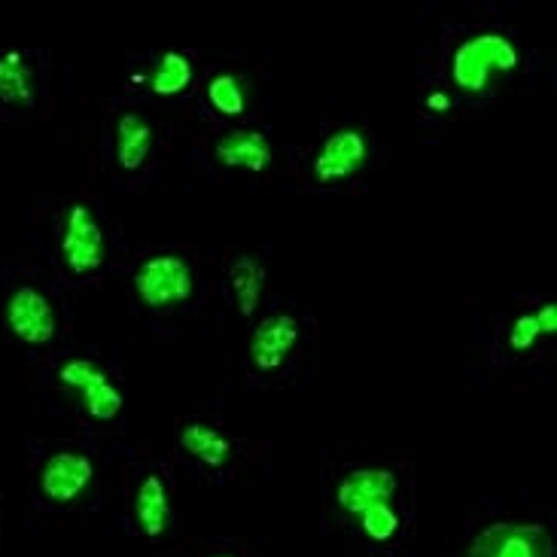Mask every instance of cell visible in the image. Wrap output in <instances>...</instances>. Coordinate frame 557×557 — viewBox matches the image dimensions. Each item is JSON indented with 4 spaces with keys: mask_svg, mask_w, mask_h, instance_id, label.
<instances>
[{
    "mask_svg": "<svg viewBox=\"0 0 557 557\" xmlns=\"http://www.w3.org/2000/svg\"><path fill=\"white\" fill-rule=\"evenodd\" d=\"M396 475L384 467H362L347 472L335 499L372 543H391L399 530V515L393 509Z\"/></svg>",
    "mask_w": 557,
    "mask_h": 557,
    "instance_id": "cell-1",
    "label": "cell"
},
{
    "mask_svg": "<svg viewBox=\"0 0 557 557\" xmlns=\"http://www.w3.org/2000/svg\"><path fill=\"white\" fill-rule=\"evenodd\" d=\"M518 46L499 34V30H482L457 46L451 61L454 86L467 95H482L497 74H509L518 67Z\"/></svg>",
    "mask_w": 557,
    "mask_h": 557,
    "instance_id": "cell-2",
    "label": "cell"
},
{
    "mask_svg": "<svg viewBox=\"0 0 557 557\" xmlns=\"http://www.w3.org/2000/svg\"><path fill=\"white\" fill-rule=\"evenodd\" d=\"M137 299L152 311L174 308L193 296V265L177 253H159L140 262L135 274Z\"/></svg>",
    "mask_w": 557,
    "mask_h": 557,
    "instance_id": "cell-3",
    "label": "cell"
},
{
    "mask_svg": "<svg viewBox=\"0 0 557 557\" xmlns=\"http://www.w3.org/2000/svg\"><path fill=\"white\" fill-rule=\"evenodd\" d=\"M552 552L555 543L543 524L497 521L472 540L467 557H552Z\"/></svg>",
    "mask_w": 557,
    "mask_h": 557,
    "instance_id": "cell-4",
    "label": "cell"
},
{
    "mask_svg": "<svg viewBox=\"0 0 557 557\" xmlns=\"http://www.w3.org/2000/svg\"><path fill=\"white\" fill-rule=\"evenodd\" d=\"M104 232L86 205H71L61 232V257L74 274H91L104 265Z\"/></svg>",
    "mask_w": 557,
    "mask_h": 557,
    "instance_id": "cell-5",
    "label": "cell"
},
{
    "mask_svg": "<svg viewBox=\"0 0 557 557\" xmlns=\"http://www.w3.org/2000/svg\"><path fill=\"white\" fill-rule=\"evenodd\" d=\"M59 381L64 387L79 393L86 414L95 421H113L122 408V393L110 384L107 372L91 360H67L59 369Z\"/></svg>",
    "mask_w": 557,
    "mask_h": 557,
    "instance_id": "cell-6",
    "label": "cell"
},
{
    "mask_svg": "<svg viewBox=\"0 0 557 557\" xmlns=\"http://www.w3.org/2000/svg\"><path fill=\"white\" fill-rule=\"evenodd\" d=\"M7 326L25 345H49L55 338V311L37 286H18L7 299Z\"/></svg>",
    "mask_w": 557,
    "mask_h": 557,
    "instance_id": "cell-7",
    "label": "cell"
},
{
    "mask_svg": "<svg viewBox=\"0 0 557 557\" xmlns=\"http://www.w3.org/2000/svg\"><path fill=\"white\" fill-rule=\"evenodd\" d=\"M369 159V140L360 128H342L323 140V147L314 156V177L323 186L342 183L354 174H360Z\"/></svg>",
    "mask_w": 557,
    "mask_h": 557,
    "instance_id": "cell-8",
    "label": "cell"
},
{
    "mask_svg": "<svg viewBox=\"0 0 557 557\" xmlns=\"http://www.w3.org/2000/svg\"><path fill=\"white\" fill-rule=\"evenodd\" d=\"M95 479V467L86 454L59 451L52 454L40 472V491L52 503H74L76 497L86 494V487Z\"/></svg>",
    "mask_w": 557,
    "mask_h": 557,
    "instance_id": "cell-9",
    "label": "cell"
},
{
    "mask_svg": "<svg viewBox=\"0 0 557 557\" xmlns=\"http://www.w3.org/2000/svg\"><path fill=\"white\" fill-rule=\"evenodd\" d=\"M299 342V323L289 314H272L250 335V360L259 372H277Z\"/></svg>",
    "mask_w": 557,
    "mask_h": 557,
    "instance_id": "cell-10",
    "label": "cell"
},
{
    "mask_svg": "<svg viewBox=\"0 0 557 557\" xmlns=\"http://www.w3.org/2000/svg\"><path fill=\"white\" fill-rule=\"evenodd\" d=\"M216 162L226 168H244V171H265L272 162V144L262 132L250 128H235L216 140Z\"/></svg>",
    "mask_w": 557,
    "mask_h": 557,
    "instance_id": "cell-11",
    "label": "cell"
},
{
    "mask_svg": "<svg viewBox=\"0 0 557 557\" xmlns=\"http://www.w3.org/2000/svg\"><path fill=\"white\" fill-rule=\"evenodd\" d=\"M135 518L137 528L144 536H162L171 524V503H168V487L159 475H147L135 497Z\"/></svg>",
    "mask_w": 557,
    "mask_h": 557,
    "instance_id": "cell-12",
    "label": "cell"
},
{
    "mask_svg": "<svg viewBox=\"0 0 557 557\" xmlns=\"http://www.w3.org/2000/svg\"><path fill=\"white\" fill-rule=\"evenodd\" d=\"M152 150V125L137 113H122L116 122V162L125 171H137Z\"/></svg>",
    "mask_w": 557,
    "mask_h": 557,
    "instance_id": "cell-13",
    "label": "cell"
},
{
    "mask_svg": "<svg viewBox=\"0 0 557 557\" xmlns=\"http://www.w3.org/2000/svg\"><path fill=\"white\" fill-rule=\"evenodd\" d=\"M181 445L193 454L196 460H201L205 467L211 469L226 467L228 457H232L228 438L223 436L220 430L208 426V423H186L181 430Z\"/></svg>",
    "mask_w": 557,
    "mask_h": 557,
    "instance_id": "cell-14",
    "label": "cell"
},
{
    "mask_svg": "<svg viewBox=\"0 0 557 557\" xmlns=\"http://www.w3.org/2000/svg\"><path fill=\"white\" fill-rule=\"evenodd\" d=\"M0 101L10 107L34 104V74L22 52L0 55Z\"/></svg>",
    "mask_w": 557,
    "mask_h": 557,
    "instance_id": "cell-15",
    "label": "cell"
},
{
    "mask_svg": "<svg viewBox=\"0 0 557 557\" xmlns=\"http://www.w3.org/2000/svg\"><path fill=\"white\" fill-rule=\"evenodd\" d=\"M232 289H235V301L244 317H250L259 308L262 299V286H265V269L257 257H238L232 262Z\"/></svg>",
    "mask_w": 557,
    "mask_h": 557,
    "instance_id": "cell-16",
    "label": "cell"
},
{
    "mask_svg": "<svg viewBox=\"0 0 557 557\" xmlns=\"http://www.w3.org/2000/svg\"><path fill=\"white\" fill-rule=\"evenodd\" d=\"M150 89L156 95H181L183 89H189L193 83V61L186 59L183 52H165L162 59L156 61L150 74Z\"/></svg>",
    "mask_w": 557,
    "mask_h": 557,
    "instance_id": "cell-17",
    "label": "cell"
},
{
    "mask_svg": "<svg viewBox=\"0 0 557 557\" xmlns=\"http://www.w3.org/2000/svg\"><path fill=\"white\" fill-rule=\"evenodd\" d=\"M208 101L223 116H242L247 110V91L235 74H216L208 86Z\"/></svg>",
    "mask_w": 557,
    "mask_h": 557,
    "instance_id": "cell-18",
    "label": "cell"
},
{
    "mask_svg": "<svg viewBox=\"0 0 557 557\" xmlns=\"http://www.w3.org/2000/svg\"><path fill=\"white\" fill-rule=\"evenodd\" d=\"M540 338H543V332H540L536 314L530 311V314H521L512 323V332H509V347L518 350V354H528L530 347L536 345Z\"/></svg>",
    "mask_w": 557,
    "mask_h": 557,
    "instance_id": "cell-19",
    "label": "cell"
},
{
    "mask_svg": "<svg viewBox=\"0 0 557 557\" xmlns=\"http://www.w3.org/2000/svg\"><path fill=\"white\" fill-rule=\"evenodd\" d=\"M536 314V323H540V332L543 335H555L557 332V308L548 301V305H543L540 311H533Z\"/></svg>",
    "mask_w": 557,
    "mask_h": 557,
    "instance_id": "cell-20",
    "label": "cell"
},
{
    "mask_svg": "<svg viewBox=\"0 0 557 557\" xmlns=\"http://www.w3.org/2000/svg\"><path fill=\"white\" fill-rule=\"evenodd\" d=\"M426 107H430L433 113H448V110H451V98H448L445 91H430V95H426Z\"/></svg>",
    "mask_w": 557,
    "mask_h": 557,
    "instance_id": "cell-21",
    "label": "cell"
},
{
    "mask_svg": "<svg viewBox=\"0 0 557 557\" xmlns=\"http://www.w3.org/2000/svg\"><path fill=\"white\" fill-rule=\"evenodd\" d=\"M220 557H232V555H220Z\"/></svg>",
    "mask_w": 557,
    "mask_h": 557,
    "instance_id": "cell-22",
    "label": "cell"
}]
</instances>
